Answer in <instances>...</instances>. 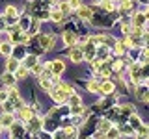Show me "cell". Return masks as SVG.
Wrapping results in <instances>:
<instances>
[{"instance_id": "obj_25", "label": "cell", "mask_w": 149, "mask_h": 139, "mask_svg": "<svg viewBox=\"0 0 149 139\" xmlns=\"http://www.w3.org/2000/svg\"><path fill=\"white\" fill-rule=\"evenodd\" d=\"M114 50H116V54H123V52H125V45H123V43H118Z\"/></svg>"}, {"instance_id": "obj_21", "label": "cell", "mask_w": 149, "mask_h": 139, "mask_svg": "<svg viewBox=\"0 0 149 139\" xmlns=\"http://www.w3.org/2000/svg\"><path fill=\"white\" fill-rule=\"evenodd\" d=\"M11 133H13V136H21V133H22V126H19V124H11Z\"/></svg>"}, {"instance_id": "obj_19", "label": "cell", "mask_w": 149, "mask_h": 139, "mask_svg": "<svg viewBox=\"0 0 149 139\" xmlns=\"http://www.w3.org/2000/svg\"><path fill=\"white\" fill-rule=\"evenodd\" d=\"M36 63H37V58H36V56H28V58H26V67H28V69L34 67Z\"/></svg>"}, {"instance_id": "obj_1", "label": "cell", "mask_w": 149, "mask_h": 139, "mask_svg": "<svg viewBox=\"0 0 149 139\" xmlns=\"http://www.w3.org/2000/svg\"><path fill=\"white\" fill-rule=\"evenodd\" d=\"M50 95H52L56 104H63V102H67V98H69V93L65 89H62L60 85L56 87V89H50Z\"/></svg>"}, {"instance_id": "obj_2", "label": "cell", "mask_w": 149, "mask_h": 139, "mask_svg": "<svg viewBox=\"0 0 149 139\" xmlns=\"http://www.w3.org/2000/svg\"><path fill=\"white\" fill-rule=\"evenodd\" d=\"M50 71H52V74H62L63 71H65V65H63V61H60V59H56V61H52L50 63Z\"/></svg>"}, {"instance_id": "obj_18", "label": "cell", "mask_w": 149, "mask_h": 139, "mask_svg": "<svg viewBox=\"0 0 149 139\" xmlns=\"http://www.w3.org/2000/svg\"><path fill=\"white\" fill-rule=\"evenodd\" d=\"M6 15H8L9 19H13V17H19V11H17V9L13 8V6H9V8L6 9Z\"/></svg>"}, {"instance_id": "obj_9", "label": "cell", "mask_w": 149, "mask_h": 139, "mask_svg": "<svg viewBox=\"0 0 149 139\" xmlns=\"http://www.w3.org/2000/svg\"><path fill=\"white\" fill-rule=\"evenodd\" d=\"M69 58H71L74 63H78V61H82V58H84V56H82L80 50H71V52H69Z\"/></svg>"}, {"instance_id": "obj_23", "label": "cell", "mask_w": 149, "mask_h": 139, "mask_svg": "<svg viewBox=\"0 0 149 139\" xmlns=\"http://www.w3.org/2000/svg\"><path fill=\"white\" fill-rule=\"evenodd\" d=\"M119 133H121V132H119V130H116V128H114V130H112V128L106 130V136H110V137H118Z\"/></svg>"}, {"instance_id": "obj_17", "label": "cell", "mask_w": 149, "mask_h": 139, "mask_svg": "<svg viewBox=\"0 0 149 139\" xmlns=\"http://www.w3.org/2000/svg\"><path fill=\"white\" fill-rule=\"evenodd\" d=\"M63 133H65L67 137H77V136H78V130H77V128H65Z\"/></svg>"}, {"instance_id": "obj_26", "label": "cell", "mask_w": 149, "mask_h": 139, "mask_svg": "<svg viewBox=\"0 0 149 139\" xmlns=\"http://www.w3.org/2000/svg\"><path fill=\"white\" fill-rule=\"evenodd\" d=\"M69 8H71V9H77L78 6H80V0H69Z\"/></svg>"}, {"instance_id": "obj_24", "label": "cell", "mask_w": 149, "mask_h": 139, "mask_svg": "<svg viewBox=\"0 0 149 139\" xmlns=\"http://www.w3.org/2000/svg\"><path fill=\"white\" fill-rule=\"evenodd\" d=\"M41 87H43V89H47V91H50V89H52L50 82H49V80H45V78H41Z\"/></svg>"}, {"instance_id": "obj_10", "label": "cell", "mask_w": 149, "mask_h": 139, "mask_svg": "<svg viewBox=\"0 0 149 139\" xmlns=\"http://www.w3.org/2000/svg\"><path fill=\"white\" fill-rule=\"evenodd\" d=\"M50 19H52L54 22H62L63 13H62V11H58V9H52V13H50Z\"/></svg>"}, {"instance_id": "obj_22", "label": "cell", "mask_w": 149, "mask_h": 139, "mask_svg": "<svg viewBox=\"0 0 149 139\" xmlns=\"http://www.w3.org/2000/svg\"><path fill=\"white\" fill-rule=\"evenodd\" d=\"M102 8H104L106 11H112V9H114V4H112V0H102Z\"/></svg>"}, {"instance_id": "obj_7", "label": "cell", "mask_w": 149, "mask_h": 139, "mask_svg": "<svg viewBox=\"0 0 149 139\" xmlns=\"http://www.w3.org/2000/svg\"><path fill=\"white\" fill-rule=\"evenodd\" d=\"M99 91H102V93H112V91H114V83L108 82V80L99 83Z\"/></svg>"}, {"instance_id": "obj_20", "label": "cell", "mask_w": 149, "mask_h": 139, "mask_svg": "<svg viewBox=\"0 0 149 139\" xmlns=\"http://www.w3.org/2000/svg\"><path fill=\"white\" fill-rule=\"evenodd\" d=\"M17 76L19 78H26V74H28V71H26V67H17Z\"/></svg>"}, {"instance_id": "obj_3", "label": "cell", "mask_w": 149, "mask_h": 139, "mask_svg": "<svg viewBox=\"0 0 149 139\" xmlns=\"http://www.w3.org/2000/svg\"><path fill=\"white\" fill-rule=\"evenodd\" d=\"M77 9H78V15H80V19H84V21H90L91 15H93L91 9H90V8H86V6H78Z\"/></svg>"}, {"instance_id": "obj_13", "label": "cell", "mask_w": 149, "mask_h": 139, "mask_svg": "<svg viewBox=\"0 0 149 139\" xmlns=\"http://www.w3.org/2000/svg\"><path fill=\"white\" fill-rule=\"evenodd\" d=\"M65 43H67V45H74V43H77V37H74V34H73V32H65Z\"/></svg>"}, {"instance_id": "obj_29", "label": "cell", "mask_w": 149, "mask_h": 139, "mask_svg": "<svg viewBox=\"0 0 149 139\" xmlns=\"http://www.w3.org/2000/svg\"><path fill=\"white\" fill-rule=\"evenodd\" d=\"M4 100H8V93L6 91H0V102H4Z\"/></svg>"}, {"instance_id": "obj_12", "label": "cell", "mask_w": 149, "mask_h": 139, "mask_svg": "<svg viewBox=\"0 0 149 139\" xmlns=\"http://www.w3.org/2000/svg\"><path fill=\"white\" fill-rule=\"evenodd\" d=\"M21 117L24 119V120H30L32 117H34V111L28 109V108H22V109H21Z\"/></svg>"}, {"instance_id": "obj_15", "label": "cell", "mask_w": 149, "mask_h": 139, "mask_svg": "<svg viewBox=\"0 0 149 139\" xmlns=\"http://www.w3.org/2000/svg\"><path fill=\"white\" fill-rule=\"evenodd\" d=\"M17 67H19V61H17V59H9V61H8V71L9 72H15Z\"/></svg>"}, {"instance_id": "obj_6", "label": "cell", "mask_w": 149, "mask_h": 139, "mask_svg": "<svg viewBox=\"0 0 149 139\" xmlns=\"http://www.w3.org/2000/svg\"><path fill=\"white\" fill-rule=\"evenodd\" d=\"M39 43H41V46H43L45 50H49L50 46H52L54 39H52V37H50V35H43V37H41V39H39Z\"/></svg>"}, {"instance_id": "obj_28", "label": "cell", "mask_w": 149, "mask_h": 139, "mask_svg": "<svg viewBox=\"0 0 149 139\" xmlns=\"http://www.w3.org/2000/svg\"><path fill=\"white\" fill-rule=\"evenodd\" d=\"M30 69H32V71H34V72H36V74H39V72H41V71H43V67H41V65H37V63H36V65H34V67H30Z\"/></svg>"}, {"instance_id": "obj_27", "label": "cell", "mask_w": 149, "mask_h": 139, "mask_svg": "<svg viewBox=\"0 0 149 139\" xmlns=\"http://www.w3.org/2000/svg\"><path fill=\"white\" fill-rule=\"evenodd\" d=\"M60 11H62V13H69V11H71L69 4H60Z\"/></svg>"}, {"instance_id": "obj_5", "label": "cell", "mask_w": 149, "mask_h": 139, "mask_svg": "<svg viewBox=\"0 0 149 139\" xmlns=\"http://www.w3.org/2000/svg\"><path fill=\"white\" fill-rule=\"evenodd\" d=\"M0 80H2L4 83H8V85H15V76H13V72H4L2 76H0Z\"/></svg>"}, {"instance_id": "obj_11", "label": "cell", "mask_w": 149, "mask_h": 139, "mask_svg": "<svg viewBox=\"0 0 149 139\" xmlns=\"http://www.w3.org/2000/svg\"><path fill=\"white\" fill-rule=\"evenodd\" d=\"M110 128V122L108 120H101L99 122V133H97V136H102V133H106V130Z\"/></svg>"}, {"instance_id": "obj_16", "label": "cell", "mask_w": 149, "mask_h": 139, "mask_svg": "<svg viewBox=\"0 0 149 139\" xmlns=\"http://www.w3.org/2000/svg\"><path fill=\"white\" fill-rule=\"evenodd\" d=\"M88 91H93V93H97L99 91V82H95V80H91V82H88Z\"/></svg>"}, {"instance_id": "obj_8", "label": "cell", "mask_w": 149, "mask_h": 139, "mask_svg": "<svg viewBox=\"0 0 149 139\" xmlns=\"http://www.w3.org/2000/svg\"><path fill=\"white\" fill-rule=\"evenodd\" d=\"M146 24V13H134V26Z\"/></svg>"}, {"instance_id": "obj_4", "label": "cell", "mask_w": 149, "mask_h": 139, "mask_svg": "<svg viewBox=\"0 0 149 139\" xmlns=\"http://www.w3.org/2000/svg\"><path fill=\"white\" fill-rule=\"evenodd\" d=\"M11 124H13L11 113H4L2 117H0V126H2V128H8V126H11Z\"/></svg>"}, {"instance_id": "obj_30", "label": "cell", "mask_w": 149, "mask_h": 139, "mask_svg": "<svg viewBox=\"0 0 149 139\" xmlns=\"http://www.w3.org/2000/svg\"><path fill=\"white\" fill-rule=\"evenodd\" d=\"M95 2H102V0H95Z\"/></svg>"}, {"instance_id": "obj_14", "label": "cell", "mask_w": 149, "mask_h": 139, "mask_svg": "<svg viewBox=\"0 0 149 139\" xmlns=\"http://www.w3.org/2000/svg\"><path fill=\"white\" fill-rule=\"evenodd\" d=\"M11 45H9V43H2V45H0V52H2L4 56H9V54H11Z\"/></svg>"}]
</instances>
